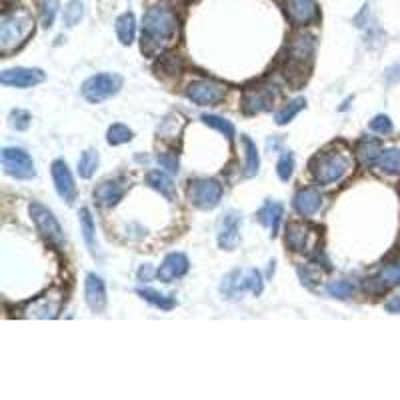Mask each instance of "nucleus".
Segmentation results:
<instances>
[{"label":"nucleus","mask_w":400,"mask_h":400,"mask_svg":"<svg viewBox=\"0 0 400 400\" xmlns=\"http://www.w3.org/2000/svg\"><path fill=\"white\" fill-rule=\"evenodd\" d=\"M35 32V20L26 11L6 14L0 23V50L4 54L23 46L26 38Z\"/></svg>","instance_id":"20e7f679"},{"label":"nucleus","mask_w":400,"mask_h":400,"mask_svg":"<svg viewBox=\"0 0 400 400\" xmlns=\"http://www.w3.org/2000/svg\"><path fill=\"white\" fill-rule=\"evenodd\" d=\"M85 16V4L80 0H70L64 8V25L68 28H75Z\"/></svg>","instance_id":"f704fd0d"},{"label":"nucleus","mask_w":400,"mask_h":400,"mask_svg":"<svg viewBox=\"0 0 400 400\" xmlns=\"http://www.w3.org/2000/svg\"><path fill=\"white\" fill-rule=\"evenodd\" d=\"M58 0H44L42 4V13H40V20H42V26L44 28H50L54 25V18H56V13H58Z\"/></svg>","instance_id":"58836bf2"},{"label":"nucleus","mask_w":400,"mask_h":400,"mask_svg":"<svg viewBox=\"0 0 400 400\" xmlns=\"http://www.w3.org/2000/svg\"><path fill=\"white\" fill-rule=\"evenodd\" d=\"M180 68H182V61H180V56L178 54H168V56H163L161 58V63L156 66V70H161L164 75H180ZM158 73V75H161Z\"/></svg>","instance_id":"4c0bfd02"},{"label":"nucleus","mask_w":400,"mask_h":400,"mask_svg":"<svg viewBox=\"0 0 400 400\" xmlns=\"http://www.w3.org/2000/svg\"><path fill=\"white\" fill-rule=\"evenodd\" d=\"M242 144H244V149H246V170H244V175L250 178V176L258 175V168H261V156H258L256 144H254L249 137H242Z\"/></svg>","instance_id":"c85d7f7f"},{"label":"nucleus","mask_w":400,"mask_h":400,"mask_svg":"<svg viewBox=\"0 0 400 400\" xmlns=\"http://www.w3.org/2000/svg\"><path fill=\"white\" fill-rule=\"evenodd\" d=\"M30 120H32V116L26 111H13V114H11V125L16 130H26L30 126Z\"/></svg>","instance_id":"a19ab883"},{"label":"nucleus","mask_w":400,"mask_h":400,"mask_svg":"<svg viewBox=\"0 0 400 400\" xmlns=\"http://www.w3.org/2000/svg\"><path fill=\"white\" fill-rule=\"evenodd\" d=\"M135 137V132L125 125H113L108 128V132H106V142L111 144V146H120V144H126V142H130Z\"/></svg>","instance_id":"2f4dec72"},{"label":"nucleus","mask_w":400,"mask_h":400,"mask_svg":"<svg viewBox=\"0 0 400 400\" xmlns=\"http://www.w3.org/2000/svg\"><path fill=\"white\" fill-rule=\"evenodd\" d=\"M137 292L140 299L146 300V302H150L152 306H156L161 311H173L175 308L176 300L173 296H168V294H163V292L154 290V288H138Z\"/></svg>","instance_id":"bb28decb"},{"label":"nucleus","mask_w":400,"mask_h":400,"mask_svg":"<svg viewBox=\"0 0 400 400\" xmlns=\"http://www.w3.org/2000/svg\"><path fill=\"white\" fill-rule=\"evenodd\" d=\"M126 185L123 180H104L94 188V199L102 206H116L120 200L125 199Z\"/></svg>","instance_id":"aec40b11"},{"label":"nucleus","mask_w":400,"mask_h":400,"mask_svg":"<svg viewBox=\"0 0 400 400\" xmlns=\"http://www.w3.org/2000/svg\"><path fill=\"white\" fill-rule=\"evenodd\" d=\"M320 206H323V196L314 188H302L294 196V208L302 216H313L314 213H318Z\"/></svg>","instance_id":"4be33fe9"},{"label":"nucleus","mask_w":400,"mask_h":400,"mask_svg":"<svg viewBox=\"0 0 400 400\" xmlns=\"http://www.w3.org/2000/svg\"><path fill=\"white\" fill-rule=\"evenodd\" d=\"M399 263H400V261H399Z\"/></svg>","instance_id":"49530a36"},{"label":"nucleus","mask_w":400,"mask_h":400,"mask_svg":"<svg viewBox=\"0 0 400 400\" xmlns=\"http://www.w3.org/2000/svg\"><path fill=\"white\" fill-rule=\"evenodd\" d=\"M120 87H123L120 76L102 73V75L90 76L87 82L82 85V96L88 102H92V104H100V102L114 96L120 90Z\"/></svg>","instance_id":"6e6552de"},{"label":"nucleus","mask_w":400,"mask_h":400,"mask_svg":"<svg viewBox=\"0 0 400 400\" xmlns=\"http://www.w3.org/2000/svg\"><path fill=\"white\" fill-rule=\"evenodd\" d=\"M28 213H30L32 223L37 225L38 232L46 238L49 242H54V244H61V242H63V238H64L63 228H61V225H58L56 216L50 213L44 204H40V202H32V204L28 206Z\"/></svg>","instance_id":"9d476101"},{"label":"nucleus","mask_w":400,"mask_h":400,"mask_svg":"<svg viewBox=\"0 0 400 400\" xmlns=\"http://www.w3.org/2000/svg\"><path fill=\"white\" fill-rule=\"evenodd\" d=\"M400 285V263L387 264L375 278H370L368 287L373 292H385L388 288H394Z\"/></svg>","instance_id":"5701e85b"},{"label":"nucleus","mask_w":400,"mask_h":400,"mask_svg":"<svg viewBox=\"0 0 400 400\" xmlns=\"http://www.w3.org/2000/svg\"><path fill=\"white\" fill-rule=\"evenodd\" d=\"M223 199V185L214 178H196L188 187V200L202 211H213Z\"/></svg>","instance_id":"423d86ee"},{"label":"nucleus","mask_w":400,"mask_h":400,"mask_svg":"<svg viewBox=\"0 0 400 400\" xmlns=\"http://www.w3.org/2000/svg\"><path fill=\"white\" fill-rule=\"evenodd\" d=\"M135 35H137V23H135V14L125 13L116 18V37L120 40V44L130 46L135 42Z\"/></svg>","instance_id":"393cba45"},{"label":"nucleus","mask_w":400,"mask_h":400,"mask_svg":"<svg viewBox=\"0 0 400 400\" xmlns=\"http://www.w3.org/2000/svg\"><path fill=\"white\" fill-rule=\"evenodd\" d=\"M314 232L316 228L304 223H290L287 226V246L294 252H304L314 246Z\"/></svg>","instance_id":"f3484780"},{"label":"nucleus","mask_w":400,"mask_h":400,"mask_svg":"<svg viewBox=\"0 0 400 400\" xmlns=\"http://www.w3.org/2000/svg\"><path fill=\"white\" fill-rule=\"evenodd\" d=\"M158 164L163 166V168H166L168 173H178V158H176V154L170 150V152H164V154H161L158 156Z\"/></svg>","instance_id":"79ce46f5"},{"label":"nucleus","mask_w":400,"mask_h":400,"mask_svg":"<svg viewBox=\"0 0 400 400\" xmlns=\"http://www.w3.org/2000/svg\"><path fill=\"white\" fill-rule=\"evenodd\" d=\"M380 154H382V144L376 138H363L358 142V146H356V156H358V161H361L363 166H370V164L378 163Z\"/></svg>","instance_id":"b1692460"},{"label":"nucleus","mask_w":400,"mask_h":400,"mask_svg":"<svg viewBox=\"0 0 400 400\" xmlns=\"http://www.w3.org/2000/svg\"><path fill=\"white\" fill-rule=\"evenodd\" d=\"M44 80V73L40 68H8L0 75V82L4 87H16V88H30L37 87Z\"/></svg>","instance_id":"4468645a"},{"label":"nucleus","mask_w":400,"mask_h":400,"mask_svg":"<svg viewBox=\"0 0 400 400\" xmlns=\"http://www.w3.org/2000/svg\"><path fill=\"white\" fill-rule=\"evenodd\" d=\"M176 14L166 6H152L142 18V50L163 49L176 35Z\"/></svg>","instance_id":"f03ea898"},{"label":"nucleus","mask_w":400,"mask_h":400,"mask_svg":"<svg viewBox=\"0 0 400 400\" xmlns=\"http://www.w3.org/2000/svg\"><path fill=\"white\" fill-rule=\"evenodd\" d=\"M146 182H149L150 188L158 190V192H161L163 196H166L168 200L176 199V190L175 185H173V178L168 175H164L163 170H152V173H149Z\"/></svg>","instance_id":"a878e982"},{"label":"nucleus","mask_w":400,"mask_h":400,"mask_svg":"<svg viewBox=\"0 0 400 400\" xmlns=\"http://www.w3.org/2000/svg\"><path fill=\"white\" fill-rule=\"evenodd\" d=\"M99 163L100 158L96 150H85L80 161H78V175H80V178H90L94 175L96 168H99Z\"/></svg>","instance_id":"c756f323"},{"label":"nucleus","mask_w":400,"mask_h":400,"mask_svg":"<svg viewBox=\"0 0 400 400\" xmlns=\"http://www.w3.org/2000/svg\"><path fill=\"white\" fill-rule=\"evenodd\" d=\"M278 96V88L275 85H258L254 88H246L242 96V111L244 114H258L270 111Z\"/></svg>","instance_id":"f8f14e48"},{"label":"nucleus","mask_w":400,"mask_h":400,"mask_svg":"<svg viewBox=\"0 0 400 400\" xmlns=\"http://www.w3.org/2000/svg\"><path fill=\"white\" fill-rule=\"evenodd\" d=\"M385 308H387V313L390 314H400V294L388 300L387 304H385Z\"/></svg>","instance_id":"37998d69"},{"label":"nucleus","mask_w":400,"mask_h":400,"mask_svg":"<svg viewBox=\"0 0 400 400\" xmlns=\"http://www.w3.org/2000/svg\"><path fill=\"white\" fill-rule=\"evenodd\" d=\"M276 173H278V178L282 182H288L292 178V173H294V156H292V152H282L280 154V161L276 164Z\"/></svg>","instance_id":"e433bc0d"},{"label":"nucleus","mask_w":400,"mask_h":400,"mask_svg":"<svg viewBox=\"0 0 400 400\" xmlns=\"http://www.w3.org/2000/svg\"><path fill=\"white\" fill-rule=\"evenodd\" d=\"M304 106H306V100L304 99L290 100L282 111H278V113H276V125L282 126V125H287V123H290V120H292V118H294V116H296V114H299Z\"/></svg>","instance_id":"72a5a7b5"},{"label":"nucleus","mask_w":400,"mask_h":400,"mask_svg":"<svg viewBox=\"0 0 400 400\" xmlns=\"http://www.w3.org/2000/svg\"><path fill=\"white\" fill-rule=\"evenodd\" d=\"M80 230H82V237H85V242H87L88 250L94 254V249H96V242H94V220L88 213V208H82L80 211Z\"/></svg>","instance_id":"473e14b6"},{"label":"nucleus","mask_w":400,"mask_h":400,"mask_svg":"<svg viewBox=\"0 0 400 400\" xmlns=\"http://www.w3.org/2000/svg\"><path fill=\"white\" fill-rule=\"evenodd\" d=\"M376 166L387 173V175H400V150L399 149H388L382 150L380 158Z\"/></svg>","instance_id":"cd10ccee"},{"label":"nucleus","mask_w":400,"mask_h":400,"mask_svg":"<svg viewBox=\"0 0 400 400\" xmlns=\"http://www.w3.org/2000/svg\"><path fill=\"white\" fill-rule=\"evenodd\" d=\"M85 296L92 313H102L106 308V287L96 275H88L85 280Z\"/></svg>","instance_id":"6ab92c4d"},{"label":"nucleus","mask_w":400,"mask_h":400,"mask_svg":"<svg viewBox=\"0 0 400 400\" xmlns=\"http://www.w3.org/2000/svg\"><path fill=\"white\" fill-rule=\"evenodd\" d=\"M285 11L294 26H306L318 20L316 0H285Z\"/></svg>","instance_id":"2eb2a0df"},{"label":"nucleus","mask_w":400,"mask_h":400,"mask_svg":"<svg viewBox=\"0 0 400 400\" xmlns=\"http://www.w3.org/2000/svg\"><path fill=\"white\" fill-rule=\"evenodd\" d=\"M188 258L182 254V252H170L166 258L163 261L161 264V268L156 270V276H158V280H163V282H175L178 278H182V276L188 273Z\"/></svg>","instance_id":"a211bd4d"},{"label":"nucleus","mask_w":400,"mask_h":400,"mask_svg":"<svg viewBox=\"0 0 400 400\" xmlns=\"http://www.w3.org/2000/svg\"><path fill=\"white\" fill-rule=\"evenodd\" d=\"M187 96L199 106H214L220 100H225L226 87L216 82V80L200 78V80H194V82L188 85Z\"/></svg>","instance_id":"1a4fd4ad"},{"label":"nucleus","mask_w":400,"mask_h":400,"mask_svg":"<svg viewBox=\"0 0 400 400\" xmlns=\"http://www.w3.org/2000/svg\"><path fill=\"white\" fill-rule=\"evenodd\" d=\"M2 168L4 173L18 180H28L37 175L35 163L23 149H4L2 150Z\"/></svg>","instance_id":"9b49d317"},{"label":"nucleus","mask_w":400,"mask_h":400,"mask_svg":"<svg viewBox=\"0 0 400 400\" xmlns=\"http://www.w3.org/2000/svg\"><path fill=\"white\" fill-rule=\"evenodd\" d=\"M354 290H356V287H354L350 280H335V282H330V285L326 287V292H328L330 296L340 300L350 299V296L354 294Z\"/></svg>","instance_id":"c9c22d12"},{"label":"nucleus","mask_w":400,"mask_h":400,"mask_svg":"<svg viewBox=\"0 0 400 400\" xmlns=\"http://www.w3.org/2000/svg\"><path fill=\"white\" fill-rule=\"evenodd\" d=\"M264 290V280L256 268L249 270H235L226 275L220 282V294L226 300L242 299V294L252 292L254 296H261Z\"/></svg>","instance_id":"39448f33"},{"label":"nucleus","mask_w":400,"mask_h":400,"mask_svg":"<svg viewBox=\"0 0 400 400\" xmlns=\"http://www.w3.org/2000/svg\"><path fill=\"white\" fill-rule=\"evenodd\" d=\"M352 166H354L352 154L342 146H328L320 150L311 161L314 180L325 187L340 182L349 173H352Z\"/></svg>","instance_id":"f257e3e1"},{"label":"nucleus","mask_w":400,"mask_h":400,"mask_svg":"<svg viewBox=\"0 0 400 400\" xmlns=\"http://www.w3.org/2000/svg\"><path fill=\"white\" fill-rule=\"evenodd\" d=\"M240 226H242V214L237 211H228L220 216L216 226V238L218 246L223 250H235L240 242Z\"/></svg>","instance_id":"ddd939ff"},{"label":"nucleus","mask_w":400,"mask_h":400,"mask_svg":"<svg viewBox=\"0 0 400 400\" xmlns=\"http://www.w3.org/2000/svg\"><path fill=\"white\" fill-rule=\"evenodd\" d=\"M314 42L313 35H296L288 44V64H287V78L290 85L300 87L311 70V63L314 56Z\"/></svg>","instance_id":"7ed1b4c3"},{"label":"nucleus","mask_w":400,"mask_h":400,"mask_svg":"<svg viewBox=\"0 0 400 400\" xmlns=\"http://www.w3.org/2000/svg\"><path fill=\"white\" fill-rule=\"evenodd\" d=\"M387 80L390 85H394V82H399L400 80V64L396 66H392V68H388L387 70Z\"/></svg>","instance_id":"c03bdc74"},{"label":"nucleus","mask_w":400,"mask_h":400,"mask_svg":"<svg viewBox=\"0 0 400 400\" xmlns=\"http://www.w3.org/2000/svg\"><path fill=\"white\" fill-rule=\"evenodd\" d=\"M150 276H152V268H150L149 264H144V266L138 270V278H140V280H150Z\"/></svg>","instance_id":"a18cd8bd"},{"label":"nucleus","mask_w":400,"mask_h":400,"mask_svg":"<svg viewBox=\"0 0 400 400\" xmlns=\"http://www.w3.org/2000/svg\"><path fill=\"white\" fill-rule=\"evenodd\" d=\"M200 120H202L206 126L214 128V130L223 132V135H225V137L232 142V138H235V125H232L230 120H226V118H223V116H216V114H204Z\"/></svg>","instance_id":"7c9ffc66"},{"label":"nucleus","mask_w":400,"mask_h":400,"mask_svg":"<svg viewBox=\"0 0 400 400\" xmlns=\"http://www.w3.org/2000/svg\"><path fill=\"white\" fill-rule=\"evenodd\" d=\"M368 126H370V130L376 132V135H390V132H392V120H390L388 116H385V114L375 116Z\"/></svg>","instance_id":"ea45409f"},{"label":"nucleus","mask_w":400,"mask_h":400,"mask_svg":"<svg viewBox=\"0 0 400 400\" xmlns=\"http://www.w3.org/2000/svg\"><path fill=\"white\" fill-rule=\"evenodd\" d=\"M285 216V206L280 202H264V206L256 213V220L263 226H266L270 230V237L275 238L278 235V226H280V220Z\"/></svg>","instance_id":"412c9836"},{"label":"nucleus","mask_w":400,"mask_h":400,"mask_svg":"<svg viewBox=\"0 0 400 400\" xmlns=\"http://www.w3.org/2000/svg\"><path fill=\"white\" fill-rule=\"evenodd\" d=\"M64 304V292L61 288H50L44 294H40L32 302H28L25 308L26 318H56Z\"/></svg>","instance_id":"0eeeda50"},{"label":"nucleus","mask_w":400,"mask_h":400,"mask_svg":"<svg viewBox=\"0 0 400 400\" xmlns=\"http://www.w3.org/2000/svg\"><path fill=\"white\" fill-rule=\"evenodd\" d=\"M52 180H54L58 196L66 200L68 204H73L76 199V185L75 178L70 175V168L64 161H54L52 163Z\"/></svg>","instance_id":"dca6fc26"}]
</instances>
